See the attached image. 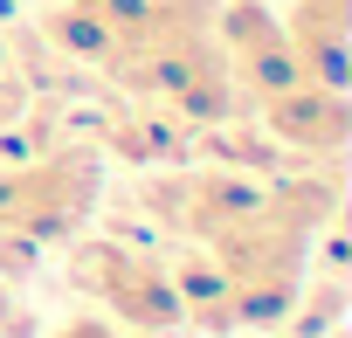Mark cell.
I'll return each instance as SVG.
<instances>
[{"label": "cell", "instance_id": "cell-1", "mask_svg": "<svg viewBox=\"0 0 352 338\" xmlns=\"http://www.w3.org/2000/svg\"><path fill=\"white\" fill-rule=\"evenodd\" d=\"M97 187H104V173H97L90 152H49L35 166H14V173H8V214H0V228H14L35 249L42 242H63V235H76L90 221Z\"/></svg>", "mask_w": 352, "mask_h": 338}, {"label": "cell", "instance_id": "cell-2", "mask_svg": "<svg viewBox=\"0 0 352 338\" xmlns=\"http://www.w3.org/2000/svg\"><path fill=\"white\" fill-rule=\"evenodd\" d=\"M69 276L111 311V324H124L131 338L145 331H173L180 324V297H173V269L124 249V242H83L69 256Z\"/></svg>", "mask_w": 352, "mask_h": 338}, {"label": "cell", "instance_id": "cell-3", "mask_svg": "<svg viewBox=\"0 0 352 338\" xmlns=\"http://www.w3.org/2000/svg\"><path fill=\"white\" fill-rule=\"evenodd\" d=\"M214 28H221V63H228L235 90H249L256 104L276 97V90H290V83H304L297 49H290V35H283V14L256 8V0H235Z\"/></svg>", "mask_w": 352, "mask_h": 338}, {"label": "cell", "instance_id": "cell-4", "mask_svg": "<svg viewBox=\"0 0 352 338\" xmlns=\"http://www.w3.org/2000/svg\"><path fill=\"white\" fill-rule=\"evenodd\" d=\"M256 180H242V173H173V180H159L145 201L159 207V221L166 228H180L187 242H214L235 214H249L256 207Z\"/></svg>", "mask_w": 352, "mask_h": 338}, {"label": "cell", "instance_id": "cell-5", "mask_svg": "<svg viewBox=\"0 0 352 338\" xmlns=\"http://www.w3.org/2000/svg\"><path fill=\"white\" fill-rule=\"evenodd\" d=\"M263 124H270V138H283V145H297L311 159H338V145L352 131V111H345V90L304 76V83L263 97Z\"/></svg>", "mask_w": 352, "mask_h": 338}, {"label": "cell", "instance_id": "cell-6", "mask_svg": "<svg viewBox=\"0 0 352 338\" xmlns=\"http://www.w3.org/2000/svg\"><path fill=\"white\" fill-rule=\"evenodd\" d=\"M283 35L297 49V69L311 83L345 90V0H290Z\"/></svg>", "mask_w": 352, "mask_h": 338}, {"label": "cell", "instance_id": "cell-7", "mask_svg": "<svg viewBox=\"0 0 352 338\" xmlns=\"http://www.w3.org/2000/svg\"><path fill=\"white\" fill-rule=\"evenodd\" d=\"M42 35H49L63 56H76V63H118V28L104 21L97 0H63V8H49Z\"/></svg>", "mask_w": 352, "mask_h": 338}, {"label": "cell", "instance_id": "cell-8", "mask_svg": "<svg viewBox=\"0 0 352 338\" xmlns=\"http://www.w3.org/2000/svg\"><path fill=\"white\" fill-rule=\"evenodd\" d=\"M21 104H28V90H21V76L8 69V56H0V124H8V117H14Z\"/></svg>", "mask_w": 352, "mask_h": 338}, {"label": "cell", "instance_id": "cell-9", "mask_svg": "<svg viewBox=\"0 0 352 338\" xmlns=\"http://www.w3.org/2000/svg\"><path fill=\"white\" fill-rule=\"evenodd\" d=\"M56 338H131L124 324H104V317H76V324H63Z\"/></svg>", "mask_w": 352, "mask_h": 338}]
</instances>
